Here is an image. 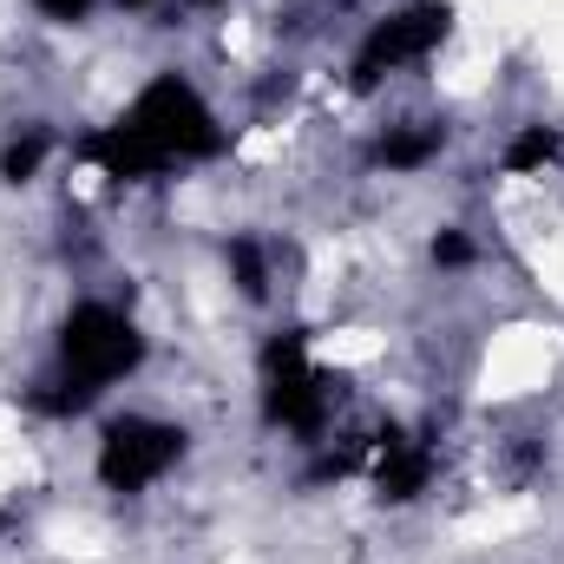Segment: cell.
Listing matches in <instances>:
<instances>
[{
    "label": "cell",
    "instance_id": "1",
    "mask_svg": "<svg viewBox=\"0 0 564 564\" xmlns=\"http://www.w3.org/2000/svg\"><path fill=\"white\" fill-rule=\"evenodd\" d=\"M144 361L139 322L112 302H79L59 328V375L46 381L53 394H40L46 414H86L112 381H126Z\"/></svg>",
    "mask_w": 564,
    "mask_h": 564
},
{
    "label": "cell",
    "instance_id": "2",
    "mask_svg": "<svg viewBox=\"0 0 564 564\" xmlns=\"http://www.w3.org/2000/svg\"><path fill=\"white\" fill-rule=\"evenodd\" d=\"M119 126L139 139V151L158 164V171H164V164H191V158L224 151L217 112H210V106L197 99V86L177 79V73H158L139 99H132V112H126Z\"/></svg>",
    "mask_w": 564,
    "mask_h": 564
},
{
    "label": "cell",
    "instance_id": "3",
    "mask_svg": "<svg viewBox=\"0 0 564 564\" xmlns=\"http://www.w3.org/2000/svg\"><path fill=\"white\" fill-rule=\"evenodd\" d=\"M184 459V433L171 421H151V414H126L99 433V479L112 492H144L158 486L171 466Z\"/></svg>",
    "mask_w": 564,
    "mask_h": 564
},
{
    "label": "cell",
    "instance_id": "4",
    "mask_svg": "<svg viewBox=\"0 0 564 564\" xmlns=\"http://www.w3.org/2000/svg\"><path fill=\"white\" fill-rule=\"evenodd\" d=\"M446 26H453V13L433 7V0H426V7H408V13L375 20L368 40H361V53H355V86H381L388 73H401V66L426 59V53L446 40Z\"/></svg>",
    "mask_w": 564,
    "mask_h": 564
},
{
    "label": "cell",
    "instance_id": "5",
    "mask_svg": "<svg viewBox=\"0 0 564 564\" xmlns=\"http://www.w3.org/2000/svg\"><path fill=\"white\" fill-rule=\"evenodd\" d=\"M263 401H270V421L295 426V433H315L328 414V381L308 368L302 341H276L270 348V375H263Z\"/></svg>",
    "mask_w": 564,
    "mask_h": 564
},
{
    "label": "cell",
    "instance_id": "6",
    "mask_svg": "<svg viewBox=\"0 0 564 564\" xmlns=\"http://www.w3.org/2000/svg\"><path fill=\"white\" fill-rule=\"evenodd\" d=\"M421 486H426V453L388 440V453H381V492H388V499H414Z\"/></svg>",
    "mask_w": 564,
    "mask_h": 564
},
{
    "label": "cell",
    "instance_id": "7",
    "mask_svg": "<svg viewBox=\"0 0 564 564\" xmlns=\"http://www.w3.org/2000/svg\"><path fill=\"white\" fill-rule=\"evenodd\" d=\"M433 151H440V126H401V132L381 139V164L388 171H421Z\"/></svg>",
    "mask_w": 564,
    "mask_h": 564
},
{
    "label": "cell",
    "instance_id": "8",
    "mask_svg": "<svg viewBox=\"0 0 564 564\" xmlns=\"http://www.w3.org/2000/svg\"><path fill=\"white\" fill-rule=\"evenodd\" d=\"M558 158V132L552 126H525L512 151H506V171H539V164H552Z\"/></svg>",
    "mask_w": 564,
    "mask_h": 564
},
{
    "label": "cell",
    "instance_id": "9",
    "mask_svg": "<svg viewBox=\"0 0 564 564\" xmlns=\"http://www.w3.org/2000/svg\"><path fill=\"white\" fill-rule=\"evenodd\" d=\"M40 158H46V139H40V132H26V139H13V144H7V158H0V171H7L13 184H26V177L40 171Z\"/></svg>",
    "mask_w": 564,
    "mask_h": 564
},
{
    "label": "cell",
    "instance_id": "10",
    "mask_svg": "<svg viewBox=\"0 0 564 564\" xmlns=\"http://www.w3.org/2000/svg\"><path fill=\"white\" fill-rule=\"evenodd\" d=\"M33 7H40L46 20H86V7H93V0H33Z\"/></svg>",
    "mask_w": 564,
    "mask_h": 564
},
{
    "label": "cell",
    "instance_id": "11",
    "mask_svg": "<svg viewBox=\"0 0 564 564\" xmlns=\"http://www.w3.org/2000/svg\"><path fill=\"white\" fill-rule=\"evenodd\" d=\"M119 7H151V0H119Z\"/></svg>",
    "mask_w": 564,
    "mask_h": 564
},
{
    "label": "cell",
    "instance_id": "12",
    "mask_svg": "<svg viewBox=\"0 0 564 564\" xmlns=\"http://www.w3.org/2000/svg\"><path fill=\"white\" fill-rule=\"evenodd\" d=\"M191 7H217V0H191Z\"/></svg>",
    "mask_w": 564,
    "mask_h": 564
}]
</instances>
